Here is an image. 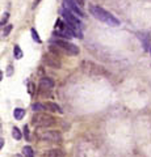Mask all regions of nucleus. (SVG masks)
Segmentation results:
<instances>
[{
    "instance_id": "1",
    "label": "nucleus",
    "mask_w": 151,
    "mask_h": 157,
    "mask_svg": "<svg viewBox=\"0 0 151 157\" xmlns=\"http://www.w3.org/2000/svg\"><path fill=\"white\" fill-rule=\"evenodd\" d=\"M89 12L92 13V16L95 18H97L99 21L104 22L109 26H118L120 25V20H117L112 13H109L108 11H105L104 8H101L99 6H92L89 8Z\"/></svg>"
},
{
    "instance_id": "2",
    "label": "nucleus",
    "mask_w": 151,
    "mask_h": 157,
    "mask_svg": "<svg viewBox=\"0 0 151 157\" xmlns=\"http://www.w3.org/2000/svg\"><path fill=\"white\" fill-rule=\"evenodd\" d=\"M33 121V124L38 126V127H49V126H53L55 123V118L45 114V113H38V114H34L32 118Z\"/></svg>"
},
{
    "instance_id": "3",
    "label": "nucleus",
    "mask_w": 151,
    "mask_h": 157,
    "mask_svg": "<svg viewBox=\"0 0 151 157\" xmlns=\"http://www.w3.org/2000/svg\"><path fill=\"white\" fill-rule=\"evenodd\" d=\"M54 43L58 47H61L63 51H66L67 54H70V55H77V54L80 52L79 47L75 46L74 43H71L69 41H65V39H54Z\"/></svg>"
},
{
    "instance_id": "4",
    "label": "nucleus",
    "mask_w": 151,
    "mask_h": 157,
    "mask_svg": "<svg viewBox=\"0 0 151 157\" xmlns=\"http://www.w3.org/2000/svg\"><path fill=\"white\" fill-rule=\"evenodd\" d=\"M63 18L67 21V24H70V25H72V26H75V28H77V29H80L81 30V28H83V25H81V22H80V18L76 16V14H74L72 12H70L69 9H65L63 11Z\"/></svg>"
},
{
    "instance_id": "5",
    "label": "nucleus",
    "mask_w": 151,
    "mask_h": 157,
    "mask_svg": "<svg viewBox=\"0 0 151 157\" xmlns=\"http://www.w3.org/2000/svg\"><path fill=\"white\" fill-rule=\"evenodd\" d=\"M40 139L45 141H51V143H59L62 140V136L58 131H43L40 134Z\"/></svg>"
},
{
    "instance_id": "6",
    "label": "nucleus",
    "mask_w": 151,
    "mask_h": 157,
    "mask_svg": "<svg viewBox=\"0 0 151 157\" xmlns=\"http://www.w3.org/2000/svg\"><path fill=\"white\" fill-rule=\"evenodd\" d=\"M43 62H45V64L51 67V68H57V70H59V68L62 67V63L61 60L58 59L57 54H46L45 56H43Z\"/></svg>"
},
{
    "instance_id": "7",
    "label": "nucleus",
    "mask_w": 151,
    "mask_h": 157,
    "mask_svg": "<svg viewBox=\"0 0 151 157\" xmlns=\"http://www.w3.org/2000/svg\"><path fill=\"white\" fill-rule=\"evenodd\" d=\"M65 2V6H66V8L69 9L70 12H72L74 14H76L77 17H85V14H84V12L81 11V8L77 6V3L75 2V0H63Z\"/></svg>"
},
{
    "instance_id": "8",
    "label": "nucleus",
    "mask_w": 151,
    "mask_h": 157,
    "mask_svg": "<svg viewBox=\"0 0 151 157\" xmlns=\"http://www.w3.org/2000/svg\"><path fill=\"white\" fill-rule=\"evenodd\" d=\"M40 88L42 90H49L54 88V81L50 77H42L40 80Z\"/></svg>"
},
{
    "instance_id": "9",
    "label": "nucleus",
    "mask_w": 151,
    "mask_h": 157,
    "mask_svg": "<svg viewBox=\"0 0 151 157\" xmlns=\"http://www.w3.org/2000/svg\"><path fill=\"white\" fill-rule=\"evenodd\" d=\"M45 107H46L47 110L53 111V113H62L61 106H59V105H57V104H54V102H46V104H45Z\"/></svg>"
},
{
    "instance_id": "10",
    "label": "nucleus",
    "mask_w": 151,
    "mask_h": 157,
    "mask_svg": "<svg viewBox=\"0 0 151 157\" xmlns=\"http://www.w3.org/2000/svg\"><path fill=\"white\" fill-rule=\"evenodd\" d=\"M13 115H14V118H16L17 121H21L22 118H24V115H25V110L20 109V107H17V109L13 110Z\"/></svg>"
},
{
    "instance_id": "11",
    "label": "nucleus",
    "mask_w": 151,
    "mask_h": 157,
    "mask_svg": "<svg viewBox=\"0 0 151 157\" xmlns=\"http://www.w3.org/2000/svg\"><path fill=\"white\" fill-rule=\"evenodd\" d=\"M22 155L25 157H34V152H33L32 147L26 145V147H24V148H22Z\"/></svg>"
},
{
    "instance_id": "12",
    "label": "nucleus",
    "mask_w": 151,
    "mask_h": 157,
    "mask_svg": "<svg viewBox=\"0 0 151 157\" xmlns=\"http://www.w3.org/2000/svg\"><path fill=\"white\" fill-rule=\"evenodd\" d=\"M47 156L49 157H65V155H63V152L61 149H53L49 152Z\"/></svg>"
},
{
    "instance_id": "13",
    "label": "nucleus",
    "mask_w": 151,
    "mask_h": 157,
    "mask_svg": "<svg viewBox=\"0 0 151 157\" xmlns=\"http://www.w3.org/2000/svg\"><path fill=\"white\" fill-rule=\"evenodd\" d=\"M13 55H14L16 59H21L22 58V51H21V48H20L18 45H16L13 47Z\"/></svg>"
},
{
    "instance_id": "14",
    "label": "nucleus",
    "mask_w": 151,
    "mask_h": 157,
    "mask_svg": "<svg viewBox=\"0 0 151 157\" xmlns=\"http://www.w3.org/2000/svg\"><path fill=\"white\" fill-rule=\"evenodd\" d=\"M12 136H13L16 140H20L21 136H22V135H21V131L18 130L17 127H13V130H12Z\"/></svg>"
},
{
    "instance_id": "15",
    "label": "nucleus",
    "mask_w": 151,
    "mask_h": 157,
    "mask_svg": "<svg viewBox=\"0 0 151 157\" xmlns=\"http://www.w3.org/2000/svg\"><path fill=\"white\" fill-rule=\"evenodd\" d=\"M32 109L34 111H43V110H46V107H45V105H42V104H34L32 106Z\"/></svg>"
},
{
    "instance_id": "16",
    "label": "nucleus",
    "mask_w": 151,
    "mask_h": 157,
    "mask_svg": "<svg viewBox=\"0 0 151 157\" xmlns=\"http://www.w3.org/2000/svg\"><path fill=\"white\" fill-rule=\"evenodd\" d=\"M30 33H32V37H33V39H34V41H36L37 43H41V38L38 37V33H37V30H36L34 28H33L32 30H30Z\"/></svg>"
},
{
    "instance_id": "17",
    "label": "nucleus",
    "mask_w": 151,
    "mask_h": 157,
    "mask_svg": "<svg viewBox=\"0 0 151 157\" xmlns=\"http://www.w3.org/2000/svg\"><path fill=\"white\" fill-rule=\"evenodd\" d=\"M11 30H12V25H7L6 29H4V32H3V36H4V37H7Z\"/></svg>"
},
{
    "instance_id": "18",
    "label": "nucleus",
    "mask_w": 151,
    "mask_h": 157,
    "mask_svg": "<svg viewBox=\"0 0 151 157\" xmlns=\"http://www.w3.org/2000/svg\"><path fill=\"white\" fill-rule=\"evenodd\" d=\"M8 18H9V14H8V13H6V14H4V17L2 18V21H0V26L4 25V24H6V22L8 21Z\"/></svg>"
},
{
    "instance_id": "19",
    "label": "nucleus",
    "mask_w": 151,
    "mask_h": 157,
    "mask_svg": "<svg viewBox=\"0 0 151 157\" xmlns=\"http://www.w3.org/2000/svg\"><path fill=\"white\" fill-rule=\"evenodd\" d=\"M12 73H13V67L12 66H8L7 67V75L8 76H12Z\"/></svg>"
},
{
    "instance_id": "20",
    "label": "nucleus",
    "mask_w": 151,
    "mask_h": 157,
    "mask_svg": "<svg viewBox=\"0 0 151 157\" xmlns=\"http://www.w3.org/2000/svg\"><path fill=\"white\" fill-rule=\"evenodd\" d=\"M24 131H25V136H26V139L29 137V131H28V126L24 127Z\"/></svg>"
},
{
    "instance_id": "21",
    "label": "nucleus",
    "mask_w": 151,
    "mask_h": 157,
    "mask_svg": "<svg viewBox=\"0 0 151 157\" xmlns=\"http://www.w3.org/2000/svg\"><path fill=\"white\" fill-rule=\"evenodd\" d=\"M3 145H4V139H0V149L3 148Z\"/></svg>"
},
{
    "instance_id": "22",
    "label": "nucleus",
    "mask_w": 151,
    "mask_h": 157,
    "mask_svg": "<svg viewBox=\"0 0 151 157\" xmlns=\"http://www.w3.org/2000/svg\"><path fill=\"white\" fill-rule=\"evenodd\" d=\"M2 77H3V73H2V72H0V80H2Z\"/></svg>"
},
{
    "instance_id": "23",
    "label": "nucleus",
    "mask_w": 151,
    "mask_h": 157,
    "mask_svg": "<svg viewBox=\"0 0 151 157\" xmlns=\"http://www.w3.org/2000/svg\"><path fill=\"white\" fill-rule=\"evenodd\" d=\"M0 132H2V124H0Z\"/></svg>"
},
{
    "instance_id": "24",
    "label": "nucleus",
    "mask_w": 151,
    "mask_h": 157,
    "mask_svg": "<svg viewBox=\"0 0 151 157\" xmlns=\"http://www.w3.org/2000/svg\"><path fill=\"white\" fill-rule=\"evenodd\" d=\"M150 52H151V50H150Z\"/></svg>"
}]
</instances>
